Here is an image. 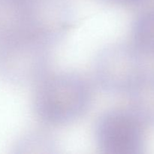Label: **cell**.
<instances>
[{"mask_svg":"<svg viewBox=\"0 0 154 154\" xmlns=\"http://www.w3.org/2000/svg\"><path fill=\"white\" fill-rule=\"evenodd\" d=\"M108 1L115 2L124 3V4H139L144 0H108Z\"/></svg>","mask_w":154,"mask_h":154,"instance_id":"52a82bcc","label":"cell"},{"mask_svg":"<svg viewBox=\"0 0 154 154\" xmlns=\"http://www.w3.org/2000/svg\"><path fill=\"white\" fill-rule=\"evenodd\" d=\"M144 123L130 109H115L98 120L96 141L101 153L140 154L145 145Z\"/></svg>","mask_w":154,"mask_h":154,"instance_id":"5b68a950","label":"cell"},{"mask_svg":"<svg viewBox=\"0 0 154 154\" xmlns=\"http://www.w3.org/2000/svg\"><path fill=\"white\" fill-rule=\"evenodd\" d=\"M128 94L131 111L144 124L154 125V72L148 69Z\"/></svg>","mask_w":154,"mask_h":154,"instance_id":"8992f818","label":"cell"},{"mask_svg":"<svg viewBox=\"0 0 154 154\" xmlns=\"http://www.w3.org/2000/svg\"><path fill=\"white\" fill-rule=\"evenodd\" d=\"M51 48L37 38L0 44V76L18 85L38 84L48 75Z\"/></svg>","mask_w":154,"mask_h":154,"instance_id":"3957f363","label":"cell"},{"mask_svg":"<svg viewBox=\"0 0 154 154\" xmlns=\"http://www.w3.org/2000/svg\"><path fill=\"white\" fill-rule=\"evenodd\" d=\"M92 102L88 81L78 73L47 75L37 84L33 107L37 117L54 126L69 124L81 118Z\"/></svg>","mask_w":154,"mask_h":154,"instance_id":"6da1fadb","label":"cell"},{"mask_svg":"<svg viewBox=\"0 0 154 154\" xmlns=\"http://www.w3.org/2000/svg\"><path fill=\"white\" fill-rule=\"evenodd\" d=\"M57 24L51 0H0V44L38 38L53 46Z\"/></svg>","mask_w":154,"mask_h":154,"instance_id":"7a4b0ae2","label":"cell"},{"mask_svg":"<svg viewBox=\"0 0 154 154\" xmlns=\"http://www.w3.org/2000/svg\"><path fill=\"white\" fill-rule=\"evenodd\" d=\"M146 58L133 45L107 47L96 60V81L108 93L128 94L148 71Z\"/></svg>","mask_w":154,"mask_h":154,"instance_id":"277c9868","label":"cell"}]
</instances>
